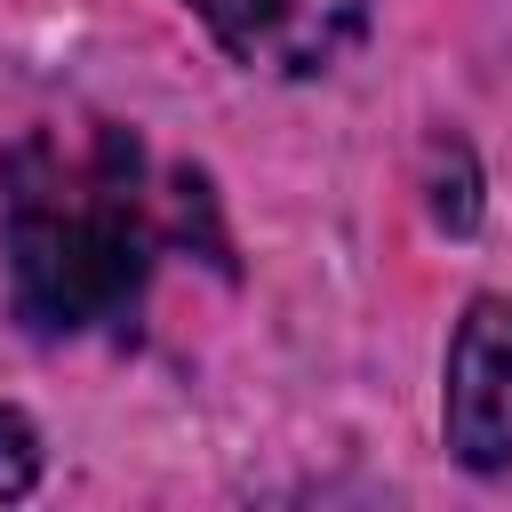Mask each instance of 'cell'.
I'll return each mask as SVG.
<instances>
[{
	"instance_id": "277c9868",
	"label": "cell",
	"mask_w": 512,
	"mask_h": 512,
	"mask_svg": "<svg viewBox=\"0 0 512 512\" xmlns=\"http://www.w3.org/2000/svg\"><path fill=\"white\" fill-rule=\"evenodd\" d=\"M424 208H432V224H448V232H472L480 224V176H472V152L456 144V136H432V176H424Z\"/></svg>"
},
{
	"instance_id": "5b68a950",
	"label": "cell",
	"mask_w": 512,
	"mask_h": 512,
	"mask_svg": "<svg viewBox=\"0 0 512 512\" xmlns=\"http://www.w3.org/2000/svg\"><path fill=\"white\" fill-rule=\"evenodd\" d=\"M32 480H40V432L24 408H0V504L32 496Z\"/></svg>"
},
{
	"instance_id": "7a4b0ae2",
	"label": "cell",
	"mask_w": 512,
	"mask_h": 512,
	"mask_svg": "<svg viewBox=\"0 0 512 512\" xmlns=\"http://www.w3.org/2000/svg\"><path fill=\"white\" fill-rule=\"evenodd\" d=\"M184 8L208 24V40L232 64L272 80H312L344 64L376 16V0H184Z\"/></svg>"
},
{
	"instance_id": "3957f363",
	"label": "cell",
	"mask_w": 512,
	"mask_h": 512,
	"mask_svg": "<svg viewBox=\"0 0 512 512\" xmlns=\"http://www.w3.org/2000/svg\"><path fill=\"white\" fill-rule=\"evenodd\" d=\"M440 432L464 472L512 464V296H472L448 336V392Z\"/></svg>"
},
{
	"instance_id": "6da1fadb",
	"label": "cell",
	"mask_w": 512,
	"mask_h": 512,
	"mask_svg": "<svg viewBox=\"0 0 512 512\" xmlns=\"http://www.w3.org/2000/svg\"><path fill=\"white\" fill-rule=\"evenodd\" d=\"M160 208L144 184V144L112 120L32 128L0 152V248L16 312L40 336H88L136 312Z\"/></svg>"
}]
</instances>
